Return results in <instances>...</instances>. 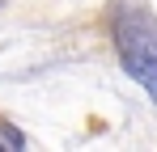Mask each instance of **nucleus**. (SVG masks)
I'll return each instance as SVG.
<instances>
[{"label":"nucleus","mask_w":157,"mask_h":152,"mask_svg":"<svg viewBox=\"0 0 157 152\" xmlns=\"http://www.w3.org/2000/svg\"><path fill=\"white\" fill-rule=\"evenodd\" d=\"M115 51L123 72L157 101V17L144 9H123L115 17Z\"/></svg>","instance_id":"nucleus-1"}]
</instances>
